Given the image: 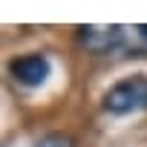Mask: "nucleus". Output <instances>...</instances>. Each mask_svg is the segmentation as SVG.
I'll use <instances>...</instances> for the list:
<instances>
[{"instance_id": "nucleus-1", "label": "nucleus", "mask_w": 147, "mask_h": 147, "mask_svg": "<svg viewBox=\"0 0 147 147\" xmlns=\"http://www.w3.org/2000/svg\"><path fill=\"white\" fill-rule=\"evenodd\" d=\"M104 110L113 115L147 110V75H133V78H124L115 87H110L104 92Z\"/></svg>"}, {"instance_id": "nucleus-2", "label": "nucleus", "mask_w": 147, "mask_h": 147, "mask_svg": "<svg viewBox=\"0 0 147 147\" xmlns=\"http://www.w3.org/2000/svg\"><path fill=\"white\" fill-rule=\"evenodd\" d=\"M78 43L95 55L124 52L127 49V26H78Z\"/></svg>"}, {"instance_id": "nucleus-3", "label": "nucleus", "mask_w": 147, "mask_h": 147, "mask_svg": "<svg viewBox=\"0 0 147 147\" xmlns=\"http://www.w3.org/2000/svg\"><path fill=\"white\" fill-rule=\"evenodd\" d=\"M9 72L12 78L23 87H40L46 84L49 72H52V63L46 55H23V58H15L9 63Z\"/></svg>"}, {"instance_id": "nucleus-4", "label": "nucleus", "mask_w": 147, "mask_h": 147, "mask_svg": "<svg viewBox=\"0 0 147 147\" xmlns=\"http://www.w3.org/2000/svg\"><path fill=\"white\" fill-rule=\"evenodd\" d=\"M124 52H147V23L127 26V49Z\"/></svg>"}, {"instance_id": "nucleus-5", "label": "nucleus", "mask_w": 147, "mask_h": 147, "mask_svg": "<svg viewBox=\"0 0 147 147\" xmlns=\"http://www.w3.org/2000/svg\"><path fill=\"white\" fill-rule=\"evenodd\" d=\"M38 147H72V141L66 136H61V133H49V136H43L38 141Z\"/></svg>"}]
</instances>
